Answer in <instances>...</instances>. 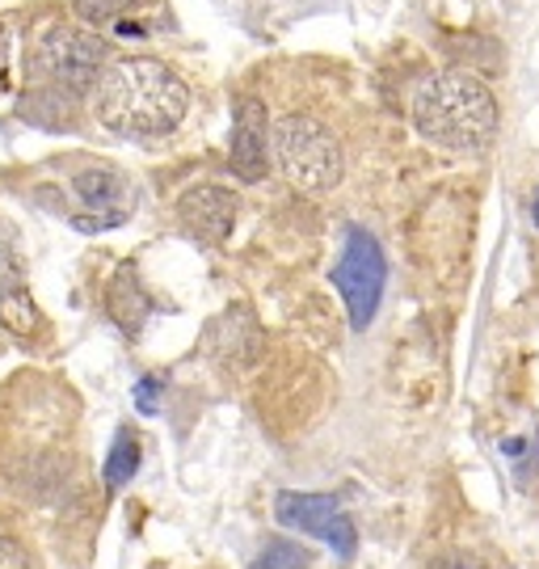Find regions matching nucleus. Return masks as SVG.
I'll return each mask as SVG.
<instances>
[{
    "mask_svg": "<svg viewBox=\"0 0 539 569\" xmlns=\"http://www.w3.org/2000/svg\"><path fill=\"white\" fill-rule=\"evenodd\" d=\"M0 569H34V561H30L13 540L0 536Z\"/></svg>",
    "mask_w": 539,
    "mask_h": 569,
    "instance_id": "f3484780",
    "label": "nucleus"
},
{
    "mask_svg": "<svg viewBox=\"0 0 539 569\" xmlns=\"http://www.w3.org/2000/svg\"><path fill=\"white\" fill-rule=\"evenodd\" d=\"M84 21H114L122 9H131V0H77Z\"/></svg>",
    "mask_w": 539,
    "mask_h": 569,
    "instance_id": "2eb2a0df",
    "label": "nucleus"
},
{
    "mask_svg": "<svg viewBox=\"0 0 539 569\" xmlns=\"http://www.w3.org/2000/svg\"><path fill=\"white\" fill-rule=\"evenodd\" d=\"M413 127L447 152H480L498 131V98L472 72H430L413 89Z\"/></svg>",
    "mask_w": 539,
    "mask_h": 569,
    "instance_id": "f03ea898",
    "label": "nucleus"
},
{
    "mask_svg": "<svg viewBox=\"0 0 539 569\" xmlns=\"http://www.w3.org/2000/svg\"><path fill=\"white\" fill-rule=\"evenodd\" d=\"M270 148L279 161L282 178L291 186H300L308 194H325L341 182V143L338 136L312 114H287L279 127L270 131Z\"/></svg>",
    "mask_w": 539,
    "mask_h": 569,
    "instance_id": "20e7f679",
    "label": "nucleus"
},
{
    "mask_svg": "<svg viewBox=\"0 0 539 569\" xmlns=\"http://www.w3.org/2000/svg\"><path fill=\"white\" fill-rule=\"evenodd\" d=\"M4 72H9V34L0 26V89H4Z\"/></svg>",
    "mask_w": 539,
    "mask_h": 569,
    "instance_id": "6ab92c4d",
    "label": "nucleus"
},
{
    "mask_svg": "<svg viewBox=\"0 0 539 569\" xmlns=\"http://www.w3.org/2000/svg\"><path fill=\"white\" fill-rule=\"evenodd\" d=\"M308 566H312V557H308L300 545H291V540H270L249 569H308Z\"/></svg>",
    "mask_w": 539,
    "mask_h": 569,
    "instance_id": "4468645a",
    "label": "nucleus"
},
{
    "mask_svg": "<svg viewBox=\"0 0 539 569\" xmlns=\"http://www.w3.org/2000/svg\"><path fill=\"white\" fill-rule=\"evenodd\" d=\"M190 106V89L169 63L160 60H119L98 77V122L127 140H157L169 136Z\"/></svg>",
    "mask_w": 539,
    "mask_h": 569,
    "instance_id": "f257e3e1",
    "label": "nucleus"
},
{
    "mask_svg": "<svg viewBox=\"0 0 539 569\" xmlns=\"http://www.w3.org/2000/svg\"><path fill=\"white\" fill-rule=\"evenodd\" d=\"M181 228L202 244H223L237 224V199L223 186H194L178 203Z\"/></svg>",
    "mask_w": 539,
    "mask_h": 569,
    "instance_id": "6e6552de",
    "label": "nucleus"
},
{
    "mask_svg": "<svg viewBox=\"0 0 539 569\" xmlns=\"http://www.w3.org/2000/svg\"><path fill=\"white\" fill-rule=\"evenodd\" d=\"M0 321L18 338H34L42 329L39 305L30 296L26 270H21V258L9 237H0Z\"/></svg>",
    "mask_w": 539,
    "mask_h": 569,
    "instance_id": "1a4fd4ad",
    "label": "nucleus"
},
{
    "mask_svg": "<svg viewBox=\"0 0 539 569\" xmlns=\"http://www.w3.org/2000/svg\"><path fill=\"white\" fill-rule=\"evenodd\" d=\"M207 346H211V355H216L220 363L249 367L261 350V333H258L253 312H249V308H232V312H223L220 321L211 326V342Z\"/></svg>",
    "mask_w": 539,
    "mask_h": 569,
    "instance_id": "9b49d317",
    "label": "nucleus"
},
{
    "mask_svg": "<svg viewBox=\"0 0 539 569\" xmlns=\"http://www.w3.org/2000/svg\"><path fill=\"white\" fill-rule=\"evenodd\" d=\"M383 283H388V262H383L380 241L367 228H350L346 249H341L338 266H333V287H338L346 308H350V326L355 329H367L376 321Z\"/></svg>",
    "mask_w": 539,
    "mask_h": 569,
    "instance_id": "39448f33",
    "label": "nucleus"
},
{
    "mask_svg": "<svg viewBox=\"0 0 539 569\" xmlns=\"http://www.w3.org/2000/svg\"><path fill=\"white\" fill-rule=\"evenodd\" d=\"M275 515H279L282 528L317 536V540H325L346 561L359 549V531H355L350 515L341 510V502L333 493H296V489H287V493L275 498Z\"/></svg>",
    "mask_w": 539,
    "mask_h": 569,
    "instance_id": "0eeeda50",
    "label": "nucleus"
},
{
    "mask_svg": "<svg viewBox=\"0 0 539 569\" xmlns=\"http://www.w3.org/2000/svg\"><path fill=\"white\" fill-rule=\"evenodd\" d=\"M106 63V42L84 30V26H47L39 34V42L30 47L26 72L34 89L51 93V98H80L89 93L101 77Z\"/></svg>",
    "mask_w": 539,
    "mask_h": 569,
    "instance_id": "7ed1b4c3",
    "label": "nucleus"
},
{
    "mask_svg": "<svg viewBox=\"0 0 539 569\" xmlns=\"http://www.w3.org/2000/svg\"><path fill=\"white\" fill-rule=\"evenodd\" d=\"M68 186H72L68 220L80 232H110V228L127 224L136 211V186L110 164H89V169L72 173Z\"/></svg>",
    "mask_w": 539,
    "mask_h": 569,
    "instance_id": "423d86ee",
    "label": "nucleus"
},
{
    "mask_svg": "<svg viewBox=\"0 0 539 569\" xmlns=\"http://www.w3.org/2000/svg\"><path fill=\"white\" fill-rule=\"evenodd\" d=\"M136 468H140V443H136L131 430H119L114 448H110V456H106V486L122 489L131 477H136Z\"/></svg>",
    "mask_w": 539,
    "mask_h": 569,
    "instance_id": "ddd939ff",
    "label": "nucleus"
},
{
    "mask_svg": "<svg viewBox=\"0 0 539 569\" xmlns=\"http://www.w3.org/2000/svg\"><path fill=\"white\" fill-rule=\"evenodd\" d=\"M106 312L114 317V326H119L127 338H136L143 329V321L152 317V296L143 291L136 266H122L119 274L110 279V287H106Z\"/></svg>",
    "mask_w": 539,
    "mask_h": 569,
    "instance_id": "f8f14e48",
    "label": "nucleus"
},
{
    "mask_svg": "<svg viewBox=\"0 0 539 569\" xmlns=\"http://www.w3.org/2000/svg\"><path fill=\"white\" fill-rule=\"evenodd\" d=\"M430 569H480L477 561H468V557H442V561H435Z\"/></svg>",
    "mask_w": 539,
    "mask_h": 569,
    "instance_id": "a211bd4d",
    "label": "nucleus"
},
{
    "mask_svg": "<svg viewBox=\"0 0 539 569\" xmlns=\"http://www.w3.org/2000/svg\"><path fill=\"white\" fill-rule=\"evenodd\" d=\"M536 224H539V199H536Z\"/></svg>",
    "mask_w": 539,
    "mask_h": 569,
    "instance_id": "aec40b11",
    "label": "nucleus"
},
{
    "mask_svg": "<svg viewBox=\"0 0 539 569\" xmlns=\"http://www.w3.org/2000/svg\"><path fill=\"white\" fill-rule=\"evenodd\" d=\"M266 136H270L266 106L258 98H244L237 106L232 140H228V164H232L240 182H261L266 178Z\"/></svg>",
    "mask_w": 539,
    "mask_h": 569,
    "instance_id": "9d476101",
    "label": "nucleus"
},
{
    "mask_svg": "<svg viewBox=\"0 0 539 569\" xmlns=\"http://www.w3.org/2000/svg\"><path fill=\"white\" fill-rule=\"evenodd\" d=\"M160 380L157 376H143L140 385H136V406H140V413H157V392H160Z\"/></svg>",
    "mask_w": 539,
    "mask_h": 569,
    "instance_id": "dca6fc26",
    "label": "nucleus"
}]
</instances>
